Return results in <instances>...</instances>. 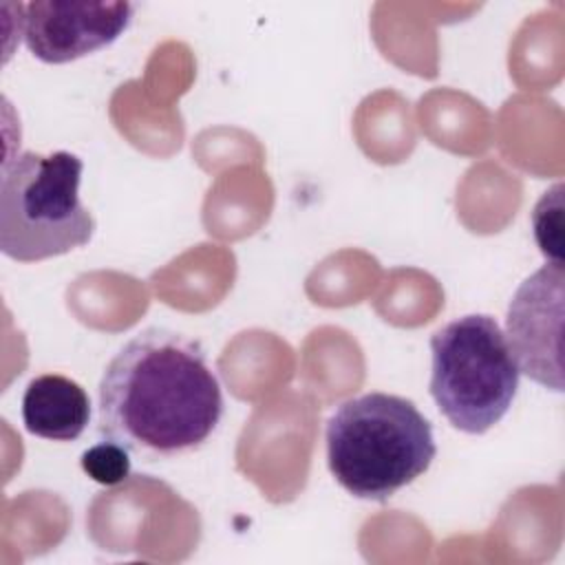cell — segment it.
Instances as JSON below:
<instances>
[{"label": "cell", "mask_w": 565, "mask_h": 565, "mask_svg": "<svg viewBox=\"0 0 565 565\" xmlns=\"http://www.w3.org/2000/svg\"><path fill=\"white\" fill-rule=\"evenodd\" d=\"M22 419L24 428L35 437L73 441L90 422L88 393L66 375H38L24 388Z\"/></svg>", "instance_id": "cell-7"}, {"label": "cell", "mask_w": 565, "mask_h": 565, "mask_svg": "<svg viewBox=\"0 0 565 565\" xmlns=\"http://www.w3.org/2000/svg\"><path fill=\"white\" fill-rule=\"evenodd\" d=\"M430 395L441 415L468 435L503 419L519 388V366L492 316H461L430 338Z\"/></svg>", "instance_id": "cell-4"}, {"label": "cell", "mask_w": 565, "mask_h": 565, "mask_svg": "<svg viewBox=\"0 0 565 565\" xmlns=\"http://www.w3.org/2000/svg\"><path fill=\"white\" fill-rule=\"evenodd\" d=\"M532 230L545 258L563 263V183L543 192L532 212Z\"/></svg>", "instance_id": "cell-8"}, {"label": "cell", "mask_w": 565, "mask_h": 565, "mask_svg": "<svg viewBox=\"0 0 565 565\" xmlns=\"http://www.w3.org/2000/svg\"><path fill=\"white\" fill-rule=\"evenodd\" d=\"M327 463L353 497L386 501L422 477L437 444L430 422L399 395L366 393L342 402L327 422Z\"/></svg>", "instance_id": "cell-2"}, {"label": "cell", "mask_w": 565, "mask_h": 565, "mask_svg": "<svg viewBox=\"0 0 565 565\" xmlns=\"http://www.w3.org/2000/svg\"><path fill=\"white\" fill-rule=\"evenodd\" d=\"M135 18L132 2L33 0L20 4L18 31L44 64H66L110 46Z\"/></svg>", "instance_id": "cell-6"}, {"label": "cell", "mask_w": 565, "mask_h": 565, "mask_svg": "<svg viewBox=\"0 0 565 565\" xmlns=\"http://www.w3.org/2000/svg\"><path fill=\"white\" fill-rule=\"evenodd\" d=\"M221 417L223 393L203 347L174 329L132 335L99 382V435L143 461L201 448Z\"/></svg>", "instance_id": "cell-1"}, {"label": "cell", "mask_w": 565, "mask_h": 565, "mask_svg": "<svg viewBox=\"0 0 565 565\" xmlns=\"http://www.w3.org/2000/svg\"><path fill=\"white\" fill-rule=\"evenodd\" d=\"M79 463H82V470L102 486H117L126 481L132 466L130 452L110 439H102L88 446L82 452Z\"/></svg>", "instance_id": "cell-9"}, {"label": "cell", "mask_w": 565, "mask_h": 565, "mask_svg": "<svg viewBox=\"0 0 565 565\" xmlns=\"http://www.w3.org/2000/svg\"><path fill=\"white\" fill-rule=\"evenodd\" d=\"M563 263L547 260L514 291L505 316V340L527 380L563 393Z\"/></svg>", "instance_id": "cell-5"}, {"label": "cell", "mask_w": 565, "mask_h": 565, "mask_svg": "<svg viewBox=\"0 0 565 565\" xmlns=\"http://www.w3.org/2000/svg\"><path fill=\"white\" fill-rule=\"evenodd\" d=\"M84 161L55 150L4 159L0 177V249L20 263H38L84 247L95 218L79 201Z\"/></svg>", "instance_id": "cell-3"}]
</instances>
